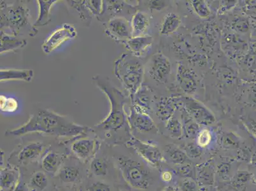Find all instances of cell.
Segmentation results:
<instances>
[{"label": "cell", "mask_w": 256, "mask_h": 191, "mask_svg": "<svg viewBox=\"0 0 256 191\" xmlns=\"http://www.w3.org/2000/svg\"><path fill=\"white\" fill-rule=\"evenodd\" d=\"M99 144V142L96 140L80 138L73 142L71 145V150L77 158L84 160L89 159L94 154Z\"/></svg>", "instance_id": "7c38bea8"}, {"label": "cell", "mask_w": 256, "mask_h": 191, "mask_svg": "<svg viewBox=\"0 0 256 191\" xmlns=\"http://www.w3.org/2000/svg\"><path fill=\"white\" fill-rule=\"evenodd\" d=\"M166 153L170 161L176 165L190 164L188 156L177 147L169 146L166 150Z\"/></svg>", "instance_id": "cb8c5ba5"}, {"label": "cell", "mask_w": 256, "mask_h": 191, "mask_svg": "<svg viewBox=\"0 0 256 191\" xmlns=\"http://www.w3.org/2000/svg\"><path fill=\"white\" fill-rule=\"evenodd\" d=\"M89 128L77 125L66 115L48 109H38L23 125L16 129L8 130L5 135L21 137L32 133H38L59 138H76L85 135Z\"/></svg>", "instance_id": "6da1fadb"}, {"label": "cell", "mask_w": 256, "mask_h": 191, "mask_svg": "<svg viewBox=\"0 0 256 191\" xmlns=\"http://www.w3.org/2000/svg\"><path fill=\"white\" fill-rule=\"evenodd\" d=\"M19 109L17 99L13 97L0 96V109L3 112L14 113Z\"/></svg>", "instance_id": "83f0119b"}, {"label": "cell", "mask_w": 256, "mask_h": 191, "mask_svg": "<svg viewBox=\"0 0 256 191\" xmlns=\"http://www.w3.org/2000/svg\"><path fill=\"white\" fill-rule=\"evenodd\" d=\"M62 162V158L54 152H48L43 158L42 166L43 169L50 174H54L58 170Z\"/></svg>", "instance_id": "7402d4cb"}, {"label": "cell", "mask_w": 256, "mask_h": 191, "mask_svg": "<svg viewBox=\"0 0 256 191\" xmlns=\"http://www.w3.org/2000/svg\"><path fill=\"white\" fill-rule=\"evenodd\" d=\"M34 76L33 70L31 69H1L0 71L1 82L9 80H22L31 82Z\"/></svg>", "instance_id": "e0dca14e"}, {"label": "cell", "mask_w": 256, "mask_h": 191, "mask_svg": "<svg viewBox=\"0 0 256 191\" xmlns=\"http://www.w3.org/2000/svg\"><path fill=\"white\" fill-rule=\"evenodd\" d=\"M211 141L210 132L207 130H203L198 135V143L200 147H205L208 145Z\"/></svg>", "instance_id": "e575fe53"}, {"label": "cell", "mask_w": 256, "mask_h": 191, "mask_svg": "<svg viewBox=\"0 0 256 191\" xmlns=\"http://www.w3.org/2000/svg\"><path fill=\"white\" fill-rule=\"evenodd\" d=\"M174 111L175 107L170 99H162L158 105L157 115L161 121H168L173 117Z\"/></svg>", "instance_id": "d4e9b609"}, {"label": "cell", "mask_w": 256, "mask_h": 191, "mask_svg": "<svg viewBox=\"0 0 256 191\" xmlns=\"http://www.w3.org/2000/svg\"><path fill=\"white\" fill-rule=\"evenodd\" d=\"M182 191H197L196 183L191 178H186L181 184Z\"/></svg>", "instance_id": "8d00e7d4"}, {"label": "cell", "mask_w": 256, "mask_h": 191, "mask_svg": "<svg viewBox=\"0 0 256 191\" xmlns=\"http://www.w3.org/2000/svg\"><path fill=\"white\" fill-rule=\"evenodd\" d=\"M181 101L189 114L200 125L208 126L214 123L215 117L202 103L188 97H183Z\"/></svg>", "instance_id": "9c48e42d"}, {"label": "cell", "mask_w": 256, "mask_h": 191, "mask_svg": "<svg viewBox=\"0 0 256 191\" xmlns=\"http://www.w3.org/2000/svg\"><path fill=\"white\" fill-rule=\"evenodd\" d=\"M38 5V16L34 26L36 28L48 25L52 21L51 11L55 4L60 2L58 0H37L36 1Z\"/></svg>", "instance_id": "9a60e30c"}, {"label": "cell", "mask_w": 256, "mask_h": 191, "mask_svg": "<svg viewBox=\"0 0 256 191\" xmlns=\"http://www.w3.org/2000/svg\"><path fill=\"white\" fill-rule=\"evenodd\" d=\"M0 32H1V35H0V38H1L0 53L1 54L21 49L28 44L25 39L19 36L12 35L3 31Z\"/></svg>", "instance_id": "2e32d148"}, {"label": "cell", "mask_w": 256, "mask_h": 191, "mask_svg": "<svg viewBox=\"0 0 256 191\" xmlns=\"http://www.w3.org/2000/svg\"><path fill=\"white\" fill-rule=\"evenodd\" d=\"M132 107L140 112L147 113L150 110L151 95L150 90L145 85H141L133 96L130 97Z\"/></svg>", "instance_id": "5bb4252c"}, {"label": "cell", "mask_w": 256, "mask_h": 191, "mask_svg": "<svg viewBox=\"0 0 256 191\" xmlns=\"http://www.w3.org/2000/svg\"><path fill=\"white\" fill-rule=\"evenodd\" d=\"M131 23L133 37L144 35L149 26V17L144 12H136L132 17Z\"/></svg>", "instance_id": "44dd1931"}, {"label": "cell", "mask_w": 256, "mask_h": 191, "mask_svg": "<svg viewBox=\"0 0 256 191\" xmlns=\"http://www.w3.org/2000/svg\"><path fill=\"white\" fill-rule=\"evenodd\" d=\"M13 191H28V190L26 188L25 185L19 182Z\"/></svg>", "instance_id": "b9f144b4"}, {"label": "cell", "mask_w": 256, "mask_h": 191, "mask_svg": "<svg viewBox=\"0 0 256 191\" xmlns=\"http://www.w3.org/2000/svg\"><path fill=\"white\" fill-rule=\"evenodd\" d=\"M88 191H111V187L105 183L97 182L93 183L87 189Z\"/></svg>", "instance_id": "d590c367"}, {"label": "cell", "mask_w": 256, "mask_h": 191, "mask_svg": "<svg viewBox=\"0 0 256 191\" xmlns=\"http://www.w3.org/2000/svg\"><path fill=\"white\" fill-rule=\"evenodd\" d=\"M187 150H187V152H188L189 156H191V157L197 158L201 155L200 150L198 149V148L196 147H190ZM188 154H187V155H188Z\"/></svg>", "instance_id": "ab89813d"}, {"label": "cell", "mask_w": 256, "mask_h": 191, "mask_svg": "<svg viewBox=\"0 0 256 191\" xmlns=\"http://www.w3.org/2000/svg\"></svg>", "instance_id": "f6af8a7d"}, {"label": "cell", "mask_w": 256, "mask_h": 191, "mask_svg": "<svg viewBox=\"0 0 256 191\" xmlns=\"http://www.w3.org/2000/svg\"><path fill=\"white\" fill-rule=\"evenodd\" d=\"M90 168L91 172L95 175L104 176L107 175L108 165L107 162L101 158H96L91 162Z\"/></svg>", "instance_id": "f546056e"}, {"label": "cell", "mask_w": 256, "mask_h": 191, "mask_svg": "<svg viewBox=\"0 0 256 191\" xmlns=\"http://www.w3.org/2000/svg\"><path fill=\"white\" fill-rule=\"evenodd\" d=\"M192 7L194 11L200 17L202 18H206L208 17L210 14V9L207 3L202 0H194L191 1Z\"/></svg>", "instance_id": "d6a6232c"}, {"label": "cell", "mask_w": 256, "mask_h": 191, "mask_svg": "<svg viewBox=\"0 0 256 191\" xmlns=\"http://www.w3.org/2000/svg\"></svg>", "instance_id": "ee69618b"}, {"label": "cell", "mask_w": 256, "mask_h": 191, "mask_svg": "<svg viewBox=\"0 0 256 191\" xmlns=\"http://www.w3.org/2000/svg\"><path fill=\"white\" fill-rule=\"evenodd\" d=\"M118 165L126 182L132 188L142 190L149 188L152 177L143 164L131 158L121 156L118 158Z\"/></svg>", "instance_id": "5b68a950"}, {"label": "cell", "mask_w": 256, "mask_h": 191, "mask_svg": "<svg viewBox=\"0 0 256 191\" xmlns=\"http://www.w3.org/2000/svg\"><path fill=\"white\" fill-rule=\"evenodd\" d=\"M115 76L124 88L133 96L142 85L144 73L143 64L135 57L123 54L115 62Z\"/></svg>", "instance_id": "277c9868"}, {"label": "cell", "mask_w": 256, "mask_h": 191, "mask_svg": "<svg viewBox=\"0 0 256 191\" xmlns=\"http://www.w3.org/2000/svg\"><path fill=\"white\" fill-rule=\"evenodd\" d=\"M77 36V32L74 26L64 24L47 38L42 46L43 52L46 54H50L64 42L74 39Z\"/></svg>", "instance_id": "8992f818"}, {"label": "cell", "mask_w": 256, "mask_h": 191, "mask_svg": "<svg viewBox=\"0 0 256 191\" xmlns=\"http://www.w3.org/2000/svg\"><path fill=\"white\" fill-rule=\"evenodd\" d=\"M231 170V165L227 162H223L218 166V173L221 176H226Z\"/></svg>", "instance_id": "f35d334b"}, {"label": "cell", "mask_w": 256, "mask_h": 191, "mask_svg": "<svg viewBox=\"0 0 256 191\" xmlns=\"http://www.w3.org/2000/svg\"><path fill=\"white\" fill-rule=\"evenodd\" d=\"M171 72V64L163 54L154 55L150 62L149 73L154 80L165 83L168 80Z\"/></svg>", "instance_id": "30bf717a"}, {"label": "cell", "mask_w": 256, "mask_h": 191, "mask_svg": "<svg viewBox=\"0 0 256 191\" xmlns=\"http://www.w3.org/2000/svg\"><path fill=\"white\" fill-rule=\"evenodd\" d=\"M181 23L179 17L176 14L169 13L164 17L160 33L164 35L172 34L178 29Z\"/></svg>", "instance_id": "603a6c76"}, {"label": "cell", "mask_w": 256, "mask_h": 191, "mask_svg": "<svg viewBox=\"0 0 256 191\" xmlns=\"http://www.w3.org/2000/svg\"><path fill=\"white\" fill-rule=\"evenodd\" d=\"M163 191H176V189L172 186H168L167 188L164 189Z\"/></svg>", "instance_id": "7bdbcfd3"}, {"label": "cell", "mask_w": 256, "mask_h": 191, "mask_svg": "<svg viewBox=\"0 0 256 191\" xmlns=\"http://www.w3.org/2000/svg\"><path fill=\"white\" fill-rule=\"evenodd\" d=\"M68 2L69 5L72 7L73 9L76 10L78 12L79 17L83 21L86 22V23L90 24L91 19H92V14L89 12V10L85 7V2L84 1H66Z\"/></svg>", "instance_id": "4316f807"}, {"label": "cell", "mask_w": 256, "mask_h": 191, "mask_svg": "<svg viewBox=\"0 0 256 191\" xmlns=\"http://www.w3.org/2000/svg\"><path fill=\"white\" fill-rule=\"evenodd\" d=\"M176 174L182 177L192 178L194 175V170L190 164H182L176 168Z\"/></svg>", "instance_id": "836d02e7"}, {"label": "cell", "mask_w": 256, "mask_h": 191, "mask_svg": "<svg viewBox=\"0 0 256 191\" xmlns=\"http://www.w3.org/2000/svg\"><path fill=\"white\" fill-rule=\"evenodd\" d=\"M45 149V145L40 142H30L24 146L18 154L17 159L23 162L37 159L41 156Z\"/></svg>", "instance_id": "d6986e66"}, {"label": "cell", "mask_w": 256, "mask_h": 191, "mask_svg": "<svg viewBox=\"0 0 256 191\" xmlns=\"http://www.w3.org/2000/svg\"><path fill=\"white\" fill-rule=\"evenodd\" d=\"M19 173L14 168H5L0 174V186L2 191H13L19 184Z\"/></svg>", "instance_id": "ffe728a7"}, {"label": "cell", "mask_w": 256, "mask_h": 191, "mask_svg": "<svg viewBox=\"0 0 256 191\" xmlns=\"http://www.w3.org/2000/svg\"><path fill=\"white\" fill-rule=\"evenodd\" d=\"M128 119L130 127L142 133H147L156 129L155 124L149 114L136 111L133 107L130 108Z\"/></svg>", "instance_id": "8fae6325"}, {"label": "cell", "mask_w": 256, "mask_h": 191, "mask_svg": "<svg viewBox=\"0 0 256 191\" xmlns=\"http://www.w3.org/2000/svg\"><path fill=\"white\" fill-rule=\"evenodd\" d=\"M79 175H80V172L78 168L75 166H64L59 172V177L60 180L67 184L75 182L78 179Z\"/></svg>", "instance_id": "484cf974"}, {"label": "cell", "mask_w": 256, "mask_h": 191, "mask_svg": "<svg viewBox=\"0 0 256 191\" xmlns=\"http://www.w3.org/2000/svg\"><path fill=\"white\" fill-rule=\"evenodd\" d=\"M105 26V34L115 41L124 43L133 37L131 21L127 18L112 17Z\"/></svg>", "instance_id": "52a82bcc"}, {"label": "cell", "mask_w": 256, "mask_h": 191, "mask_svg": "<svg viewBox=\"0 0 256 191\" xmlns=\"http://www.w3.org/2000/svg\"><path fill=\"white\" fill-rule=\"evenodd\" d=\"M93 80L97 88L106 96L110 103L109 114L95 127L97 131L103 132L107 138L122 131L128 135L130 127L125 108L127 103L126 96L107 77L97 75L93 77Z\"/></svg>", "instance_id": "7a4b0ae2"}, {"label": "cell", "mask_w": 256, "mask_h": 191, "mask_svg": "<svg viewBox=\"0 0 256 191\" xmlns=\"http://www.w3.org/2000/svg\"><path fill=\"white\" fill-rule=\"evenodd\" d=\"M128 145L135 149L144 160L154 167H159L162 157L160 150L156 146L140 141L135 138H131Z\"/></svg>", "instance_id": "ba28073f"}, {"label": "cell", "mask_w": 256, "mask_h": 191, "mask_svg": "<svg viewBox=\"0 0 256 191\" xmlns=\"http://www.w3.org/2000/svg\"><path fill=\"white\" fill-rule=\"evenodd\" d=\"M85 7L93 16L97 18L103 15L105 12V1L103 0H84Z\"/></svg>", "instance_id": "f1b7e54d"}, {"label": "cell", "mask_w": 256, "mask_h": 191, "mask_svg": "<svg viewBox=\"0 0 256 191\" xmlns=\"http://www.w3.org/2000/svg\"><path fill=\"white\" fill-rule=\"evenodd\" d=\"M0 28L7 30L10 34L16 36H29L34 37L38 30L31 22L30 9L22 1L9 4L0 1Z\"/></svg>", "instance_id": "3957f363"}, {"label": "cell", "mask_w": 256, "mask_h": 191, "mask_svg": "<svg viewBox=\"0 0 256 191\" xmlns=\"http://www.w3.org/2000/svg\"><path fill=\"white\" fill-rule=\"evenodd\" d=\"M162 179L165 182H170L172 178V175L169 172H164L162 175Z\"/></svg>", "instance_id": "60d3db41"}, {"label": "cell", "mask_w": 256, "mask_h": 191, "mask_svg": "<svg viewBox=\"0 0 256 191\" xmlns=\"http://www.w3.org/2000/svg\"><path fill=\"white\" fill-rule=\"evenodd\" d=\"M177 80L183 90L186 93H190L196 90V80L194 73L183 65L178 67Z\"/></svg>", "instance_id": "ac0fdd59"}, {"label": "cell", "mask_w": 256, "mask_h": 191, "mask_svg": "<svg viewBox=\"0 0 256 191\" xmlns=\"http://www.w3.org/2000/svg\"><path fill=\"white\" fill-rule=\"evenodd\" d=\"M153 38L151 36L144 34L142 36H135L123 44H125L126 48L133 54L134 56L140 57L151 46Z\"/></svg>", "instance_id": "4fadbf2b"}, {"label": "cell", "mask_w": 256, "mask_h": 191, "mask_svg": "<svg viewBox=\"0 0 256 191\" xmlns=\"http://www.w3.org/2000/svg\"><path fill=\"white\" fill-rule=\"evenodd\" d=\"M166 128L173 137L179 138L181 137L182 133V125L176 118L174 117L171 118L168 121Z\"/></svg>", "instance_id": "1f68e13d"}, {"label": "cell", "mask_w": 256, "mask_h": 191, "mask_svg": "<svg viewBox=\"0 0 256 191\" xmlns=\"http://www.w3.org/2000/svg\"><path fill=\"white\" fill-rule=\"evenodd\" d=\"M31 184L38 190L43 191L48 186V176L44 172H36L31 178Z\"/></svg>", "instance_id": "4dcf8cb0"}, {"label": "cell", "mask_w": 256, "mask_h": 191, "mask_svg": "<svg viewBox=\"0 0 256 191\" xmlns=\"http://www.w3.org/2000/svg\"><path fill=\"white\" fill-rule=\"evenodd\" d=\"M186 131L190 137H196L197 133L199 131V127L197 124L194 123H188L186 125Z\"/></svg>", "instance_id": "74e56055"}]
</instances>
